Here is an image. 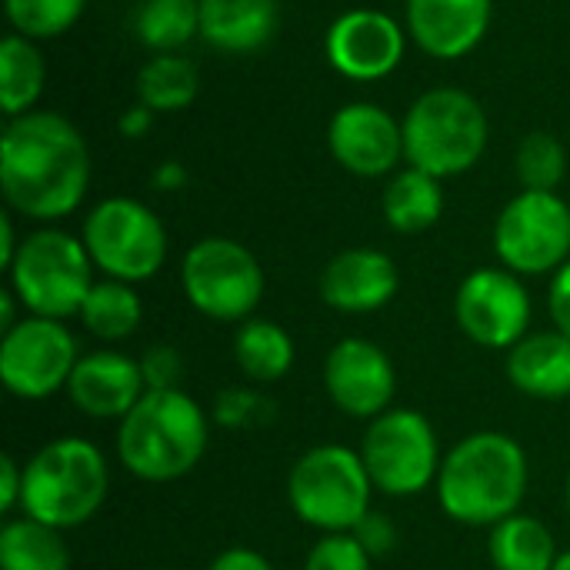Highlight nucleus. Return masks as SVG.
Returning <instances> with one entry per match:
<instances>
[{
  "label": "nucleus",
  "mask_w": 570,
  "mask_h": 570,
  "mask_svg": "<svg viewBox=\"0 0 570 570\" xmlns=\"http://www.w3.org/2000/svg\"><path fill=\"white\" fill-rule=\"evenodd\" d=\"M90 187V147L73 120L53 110L10 117L0 137V190L10 214L37 224L70 217Z\"/></svg>",
  "instance_id": "obj_1"
},
{
  "label": "nucleus",
  "mask_w": 570,
  "mask_h": 570,
  "mask_svg": "<svg viewBox=\"0 0 570 570\" xmlns=\"http://www.w3.org/2000/svg\"><path fill=\"white\" fill-rule=\"evenodd\" d=\"M531 481L524 448L501 431H478L458 441L438 471L441 511L468 528H494L518 514Z\"/></svg>",
  "instance_id": "obj_2"
},
{
  "label": "nucleus",
  "mask_w": 570,
  "mask_h": 570,
  "mask_svg": "<svg viewBox=\"0 0 570 570\" xmlns=\"http://www.w3.org/2000/svg\"><path fill=\"white\" fill-rule=\"evenodd\" d=\"M207 441L210 417L187 391H147L117 428V458L134 478L170 484L200 464Z\"/></svg>",
  "instance_id": "obj_3"
},
{
  "label": "nucleus",
  "mask_w": 570,
  "mask_h": 570,
  "mask_svg": "<svg viewBox=\"0 0 570 570\" xmlns=\"http://www.w3.org/2000/svg\"><path fill=\"white\" fill-rule=\"evenodd\" d=\"M110 471L97 444L57 438L23 464L20 511L57 531L87 524L107 501Z\"/></svg>",
  "instance_id": "obj_4"
},
{
  "label": "nucleus",
  "mask_w": 570,
  "mask_h": 570,
  "mask_svg": "<svg viewBox=\"0 0 570 570\" xmlns=\"http://www.w3.org/2000/svg\"><path fill=\"white\" fill-rule=\"evenodd\" d=\"M404 160L438 180L468 174L488 150L491 124L481 100L461 87H431L404 114Z\"/></svg>",
  "instance_id": "obj_5"
},
{
  "label": "nucleus",
  "mask_w": 570,
  "mask_h": 570,
  "mask_svg": "<svg viewBox=\"0 0 570 570\" xmlns=\"http://www.w3.org/2000/svg\"><path fill=\"white\" fill-rule=\"evenodd\" d=\"M94 271L97 267L80 237L60 227H40L20 237V250L7 267V277L27 314L67 321L80 317L94 287Z\"/></svg>",
  "instance_id": "obj_6"
},
{
  "label": "nucleus",
  "mask_w": 570,
  "mask_h": 570,
  "mask_svg": "<svg viewBox=\"0 0 570 570\" xmlns=\"http://www.w3.org/2000/svg\"><path fill=\"white\" fill-rule=\"evenodd\" d=\"M371 474L361 451L321 444L297 458L287 478V501L294 514L324 534H351L371 514Z\"/></svg>",
  "instance_id": "obj_7"
},
{
  "label": "nucleus",
  "mask_w": 570,
  "mask_h": 570,
  "mask_svg": "<svg viewBox=\"0 0 570 570\" xmlns=\"http://www.w3.org/2000/svg\"><path fill=\"white\" fill-rule=\"evenodd\" d=\"M80 240L104 277L124 284L150 281L167 261L164 220L134 197H104L83 217Z\"/></svg>",
  "instance_id": "obj_8"
},
{
  "label": "nucleus",
  "mask_w": 570,
  "mask_h": 570,
  "mask_svg": "<svg viewBox=\"0 0 570 570\" xmlns=\"http://www.w3.org/2000/svg\"><path fill=\"white\" fill-rule=\"evenodd\" d=\"M190 307L220 324H244L264 301V267L234 237H200L180 264Z\"/></svg>",
  "instance_id": "obj_9"
},
{
  "label": "nucleus",
  "mask_w": 570,
  "mask_h": 570,
  "mask_svg": "<svg viewBox=\"0 0 570 570\" xmlns=\"http://www.w3.org/2000/svg\"><path fill=\"white\" fill-rule=\"evenodd\" d=\"M361 461L374 491L387 498H414L438 481L441 448L431 421L414 407H391L367 424Z\"/></svg>",
  "instance_id": "obj_10"
},
{
  "label": "nucleus",
  "mask_w": 570,
  "mask_h": 570,
  "mask_svg": "<svg viewBox=\"0 0 570 570\" xmlns=\"http://www.w3.org/2000/svg\"><path fill=\"white\" fill-rule=\"evenodd\" d=\"M494 254L518 277L554 274L570 261V204L558 190H521L494 220Z\"/></svg>",
  "instance_id": "obj_11"
},
{
  "label": "nucleus",
  "mask_w": 570,
  "mask_h": 570,
  "mask_svg": "<svg viewBox=\"0 0 570 570\" xmlns=\"http://www.w3.org/2000/svg\"><path fill=\"white\" fill-rule=\"evenodd\" d=\"M77 361V341L63 321L23 314L17 327L0 334V381L20 401H47L67 391Z\"/></svg>",
  "instance_id": "obj_12"
},
{
  "label": "nucleus",
  "mask_w": 570,
  "mask_h": 570,
  "mask_svg": "<svg viewBox=\"0 0 570 570\" xmlns=\"http://www.w3.org/2000/svg\"><path fill=\"white\" fill-rule=\"evenodd\" d=\"M531 294L508 267L471 271L454 294V321L468 341L488 351H511L531 334Z\"/></svg>",
  "instance_id": "obj_13"
},
{
  "label": "nucleus",
  "mask_w": 570,
  "mask_h": 570,
  "mask_svg": "<svg viewBox=\"0 0 570 570\" xmlns=\"http://www.w3.org/2000/svg\"><path fill=\"white\" fill-rule=\"evenodd\" d=\"M327 63L357 83L391 77L407 53V27L377 7H354L331 20L324 33Z\"/></svg>",
  "instance_id": "obj_14"
},
{
  "label": "nucleus",
  "mask_w": 570,
  "mask_h": 570,
  "mask_svg": "<svg viewBox=\"0 0 570 570\" xmlns=\"http://www.w3.org/2000/svg\"><path fill=\"white\" fill-rule=\"evenodd\" d=\"M327 150L354 177H391L404 160L401 120L371 100H354L334 110L327 124Z\"/></svg>",
  "instance_id": "obj_15"
},
{
  "label": "nucleus",
  "mask_w": 570,
  "mask_h": 570,
  "mask_svg": "<svg viewBox=\"0 0 570 570\" xmlns=\"http://www.w3.org/2000/svg\"><path fill=\"white\" fill-rule=\"evenodd\" d=\"M324 387L337 411L357 421H374L391 411L397 371L384 347L367 337H344L324 361Z\"/></svg>",
  "instance_id": "obj_16"
},
{
  "label": "nucleus",
  "mask_w": 570,
  "mask_h": 570,
  "mask_svg": "<svg viewBox=\"0 0 570 570\" xmlns=\"http://www.w3.org/2000/svg\"><path fill=\"white\" fill-rule=\"evenodd\" d=\"M317 291L321 301L337 314H374L401 291V271L384 250L347 247L324 264Z\"/></svg>",
  "instance_id": "obj_17"
},
{
  "label": "nucleus",
  "mask_w": 570,
  "mask_h": 570,
  "mask_svg": "<svg viewBox=\"0 0 570 570\" xmlns=\"http://www.w3.org/2000/svg\"><path fill=\"white\" fill-rule=\"evenodd\" d=\"M494 0H407V37L434 60H461L488 37Z\"/></svg>",
  "instance_id": "obj_18"
},
{
  "label": "nucleus",
  "mask_w": 570,
  "mask_h": 570,
  "mask_svg": "<svg viewBox=\"0 0 570 570\" xmlns=\"http://www.w3.org/2000/svg\"><path fill=\"white\" fill-rule=\"evenodd\" d=\"M147 394L140 361L120 351L83 354L67 381L70 404L94 421H124L127 411Z\"/></svg>",
  "instance_id": "obj_19"
},
{
  "label": "nucleus",
  "mask_w": 570,
  "mask_h": 570,
  "mask_svg": "<svg viewBox=\"0 0 570 570\" xmlns=\"http://www.w3.org/2000/svg\"><path fill=\"white\" fill-rule=\"evenodd\" d=\"M277 27V0H200V40L217 53H257L274 40Z\"/></svg>",
  "instance_id": "obj_20"
},
{
  "label": "nucleus",
  "mask_w": 570,
  "mask_h": 570,
  "mask_svg": "<svg viewBox=\"0 0 570 570\" xmlns=\"http://www.w3.org/2000/svg\"><path fill=\"white\" fill-rule=\"evenodd\" d=\"M514 391L534 401L570 397V337L561 331H534L508 351L504 361Z\"/></svg>",
  "instance_id": "obj_21"
},
{
  "label": "nucleus",
  "mask_w": 570,
  "mask_h": 570,
  "mask_svg": "<svg viewBox=\"0 0 570 570\" xmlns=\"http://www.w3.org/2000/svg\"><path fill=\"white\" fill-rule=\"evenodd\" d=\"M444 180L417 170V167H404L394 170L387 177L381 207H384V220L391 230L397 234H424L431 230L441 214H444Z\"/></svg>",
  "instance_id": "obj_22"
},
{
  "label": "nucleus",
  "mask_w": 570,
  "mask_h": 570,
  "mask_svg": "<svg viewBox=\"0 0 570 570\" xmlns=\"http://www.w3.org/2000/svg\"><path fill=\"white\" fill-rule=\"evenodd\" d=\"M488 554L498 570H554L561 558L548 524L531 514H511L494 524Z\"/></svg>",
  "instance_id": "obj_23"
},
{
  "label": "nucleus",
  "mask_w": 570,
  "mask_h": 570,
  "mask_svg": "<svg viewBox=\"0 0 570 570\" xmlns=\"http://www.w3.org/2000/svg\"><path fill=\"white\" fill-rule=\"evenodd\" d=\"M47 87V60L37 40L7 33L0 43V110L3 117H20L37 110V100Z\"/></svg>",
  "instance_id": "obj_24"
},
{
  "label": "nucleus",
  "mask_w": 570,
  "mask_h": 570,
  "mask_svg": "<svg viewBox=\"0 0 570 570\" xmlns=\"http://www.w3.org/2000/svg\"><path fill=\"white\" fill-rule=\"evenodd\" d=\"M234 361L247 381L274 384L294 367V337L277 321L250 317L234 337Z\"/></svg>",
  "instance_id": "obj_25"
},
{
  "label": "nucleus",
  "mask_w": 570,
  "mask_h": 570,
  "mask_svg": "<svg viewBox=\"0 0 570 570\" xmlns=\"http://www.w3.org/2000/svg\"><path fill=\"white\" fill-rule=\"evenodd\" d=\"M0 570H70L63 531L27 514L7 521L0 531Z\"/></svg>",
  "instance_id": "obj_26"
},
{
  "label": "nucleus",
  "mask_w": 570,
  "mask_h": 570,
  "mask_svg": "<svg viewBox=\"0 0 570 570\" xmlns=\"http://www.w3.org/2000/svg\"><path fill=\"white\" fill-rule=\"evenodd\" d=\"M200 73L197 63L184 53H150L137 73V100L154 114H177L197 100Z\"/></svg>",
  "instance_id": "obj_27"
},
{
  "label": "nucleus",
  "mask_w": 570,
  "mask_h": 570,
  "mask_svg": "<svg viewBox=\"0 0 570 570\" xmlns=\"http://www.w3.org/2000/svg\"><path fill=\"white\" fill-rule=\"evenodd\" d=\"M134 37L150 53H180L200 37V0H144L134 10Z\"/></svg>",
  "instance_id": "obj_28"
},
{
  "label": "nucleus",
  "mask_w": 570,
  "mask_h": 570,
  "mask_svg": "<svg viewBox=\"0 0 570 570\" xmlns=\"http://www.w3.org/2000/svg\"><path fill=\"white\" fill-rule=\"evenodd\" d=\"M144 321V304H140V294L134 291V284H124V281H114V277H104V281H94L83 307H80V324L114 344V341H127Z\"/></svg>",
  "instance_id": "obj_29"
},
{
  "label": "nucleus",
  "mask_w": 570,
  "mask_h": 570,
  "mask_svg": "<svg viewBox=\"0 0 570 570\" xmlns=\"http://www.w3.org/2000/svg\"><path fill=\"white\" fill-rule=\"evenodd\" d=\"M83 10H87V0H3L10 30L37 43L73 30Z\"/></svg>",
  "instance_id": "obj_30"
},
{
  "label": "nucleus",
  "mask_w": 570,
  "mask_h": 570,
  "mask_svg": "<svg viewBox=\"0 0 570 570\" xmlns=\"http://www.w3.org/2000/svg\"><path fill=\"white\" fill-rule=\"evenodd\" d=\"M521 190H558L568 174V150L551 130H531L514 157Z\"/></svg>",
  "instance_id": "obj_31"
},
{
  "label": "nucleus",
  "mask_w": 570,
  "mask_h": 570,
  "mask_svg": "<svg viewBox=\"0 0 570 570\" xmlns=\"http://www.w3.org/2000/svg\"><path fill=\"white\" fill-rule=\"evenodd\" d=\"M304 570H374V558L354 534H324L311 548Z\"/></svg>",
  "instance_id": "obj_32"
},
{
  "label": "nucleus",
  "mask_w": 570,
  "mask_h": 570,
  "mask_svg": "<svg viewBox=\"0 0 570 570\" xmlns=\"http://www.w3.org/2000/svg\"><path fill=\"white\" fill-rule=\"evenodd\" d=\"M274 404L254 387H227L214 401V421L220 428H254L271 417Z\"/></svg>",
  "instance_id": "obj_33"
},
{
  "label": "nucleus",
  "mask_w": 570,
  "mask_h": 570,
  "mask_svg": "<svg viewBox=\"0 0 570 570\" xmlns=\"http://www.w3.org/2000/svg\"><path fill=\"white\" fill-rule=\"evenodd\" d=\"M140 371H144L147 391H174L180 387V377H184V357L170 344H154L144 351Z\"/></svg>",
  "instance_id": "obj_34"
},
{
  "label": "nucleus",
  "mask_w": 570,
  "mask_h": 570,
  "mask_svg": "<svg viewBox=\"0 0 570 570\" xmlns=\"http://www.w3.org/2000/svg\"><path fill=\"white\" fill-rule=\"evenodd\" d=\"M351 534L367 548V554H371V558L387 554V551L394 548V538H397V531H394L391 518H387V514H377V511H371V514H367V518H364Z\"/></svg>",
  "instance_id": "obj_35"
},
{
  "label": "nucleus",
  "mask_w": 570,
  "mask_h": 570,
  "mask_svg": "<svg viewBox=\"0 0 570 570\" xmlns=\"http://www.w3.org/2000/svg\"><path fill=\"white\" fill-rule=\"evenodd\" d=\"M548 311L554 321V331L570 337V261L551 274V287H548Z\"/></svg>",
  "instance_id": "obj_36"
},
{
  "label": "nucleus",
  "mask_w": 570,
  "mask_h": 570,
  "mask_svg": "<svg viewBox=\"0 0 570 570\" xmlns=\"http://www.w3.org/2000/svg\"><path fill=\"white\" fill-rule=\"evenodd\" d=\"M23 501V464L10 454L0 458V511L13 514Z\"/></svg>",
  "instance_id": "obj_37"
},
{
  "label": "nucleus",
  "mask_w": 570,
  "mask_h": 570,
  "mask_svg": "<svg viewBox=\"0 0 570 570\" xmlns=\"http://www.w3.org/2000/svg\"><path fill=\"white\" fill-rule=\"evenodd\" d=\"M207 570H274V564L254 548H227L210 561Z\"/></svg>",
  "instance_id": "obj_38"
},
{
  "label": "nucleus",
  "mask_w": 570,
  "mask_h": 570,
  "mask_svg": "<svg viewBox=\"0 0 570 570\" xmlns=\"http://www.w3.org/2000/svg\"><path fill=\"white\" fill-rule=\"evenodd\" d=\"M154 110L147 107V104H130L124 114H120V120H117V130H120V137H127V140H140V137H147V130L154 127Z\"/></svg>",
  "instance_id": "obj_39"
},
{
  "label": "nucleus",
  "mask_w": 570,
  "mask_h": 570,
  "mask_svg": "<svg viewBox=\"0 0 570 570\" xmlns=\"http://www.w3.org/2000/svg\"><path fill=\"white\" fill-rule=\"evenodd\" d=\"M154 187L164 190V194L187 187V167H184L180 160H164V164L154 170Z\"/></svg>",
  "instance_id": "obj_40"
},
{
  "label": "nucleus",
  "mask_w": 570,
  "mask_h": 570,
  "mask_svg": "<svg viewBox=\"0 0 570 570\" xmlns=\"http://www.w3.org/2000/svg\"><path fill=\"white\" fill-rule=\"evenodd\" d=\"M17 250H20V240H17V230H13V217H10V210H3L0 214V267L3 271L10 267Z\"/></svg>",
  "instance_id": "obj_41"
},
{
  "label": "nucleus",
  "mask_w": 570,
  "mask_h": 570,
  "mask_svg": "<svg viewBox=\"0 0 570 570\" xmlns=\"http://www.w3.org/2000/svg\"><path fill=\"white\" fill-rule=\"evenodd\" d=\"M17 307H23V304H20V301H17V294L7 287V291L0 294V334H7L10 327H17V324H20Z\"/></svg>",
  "instance_id": "obj_42"
},
{
  "label": "nucleus",
  "mask_w": 570,
  "mask_h": 570,
  "mask_svg": "<svg viewBox=\"0 0 570 570\" xmlns=\"http://www.w3.org/2000/svg\"><path fill=\"white\" fill-rule=\"evenodd\" d=\"M554 570H570V551H561V558H558Z\"/></svg>",
  "instance_id": "obj_43"
},
{
  "label": "nucleus",
  "mask_w": 570,
  "mask_h": 570,
  "mask_svg": "<svg viewBox=\"0 0 570 570\" xmlns=\"http://www.w3.org/2000/svg\"><path fill=\"white\" fill-rule=\"evenodd\" d=\"M568 508H570V474H568Z\"/></svg>",
  "instance_id": "obj_44"
},
{
  "label": "nucleus",
  "mask_w": 570,
  "mask_h": 570,
  "mask_svg": "<svg viewBox=\"0 0 570 570\" xmlns=\"http://www.w3.org/2000/svg\"><path fill=\"white\" fill-rule=\"evenodd\" d=\"M150 570H174V568H150Z\"/></svg>",
  "instance_id": "obj_45"
}]
</instances>
